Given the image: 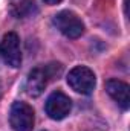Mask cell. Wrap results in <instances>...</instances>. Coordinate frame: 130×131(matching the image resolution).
I'll return each instance as SVG.
<instances>
[{
	"mask_svg": "<svg viewBox=\"0 0 130 131\" xmlns=\"http://www.w3.org/2000/svg\"><path fill=\"white\" fill-rule=\"evenodd\" d=\"M63 67L58 63H52V64H46L41 67H35L34 70L29 72L28 79H26V92L29 96L38 98L44 89L48 87V84L55 79L57 76H60Z\"/></svg>",
	"mask_w": 130,
	"mask_h": 131,
	"instance_id": "obj_1",
	"label": "cell"
},
{
	"mask_svg": "<svg viewBox=\"0 0 130 131\" xmlns=\"http://www.w3.org/2000/svg\"><path fill=\"white\" fill-rule=\"evenodd\" d=\"M34 110L26 102L17 101L12 104L9 111V124L14 131H32L34 128Z\"/></svg>",
	"mask_w": 130,
	"mask_h": 131,
	"instance_id": "obj_3",
	"label": "cell"
},
{
	"mask_svg": "<svg viewBox=\"0 0 130 131\" xmlns=\"http://www.w3.org/2000/svg\"><path fill=\"white\" fill-rule=\"evenodd\" d=\"M46 113L54 121H61L70 113L72 101L61 92H54L46 101Z\"/></svg>",
	"mask_w": 130,
	"mask_h": 131,
	"instance_id": "obj_6",
	"label": "cell"
},
{
	"mask_svg": "<svg viewBox=\"0 0 130 131\" xmlns=\"http://www.w3.org/2000/svg\"><path fill=\"white\" fill-rule=\"evenodd\" d=\"M55 28L67 38H78L84 32V23L72 11H61L54 17Z\"/></svg>",
	"mask_w": 130,
	"mask_h": 131,
	"instance_id": "obj_4",
	"label": "cell"
},
{
	"mask_svg": "<svg viewBox=\"0 0 130 131\" xmlns=\"http://www.w3.org/2000/svg\"><path fill=\"white\" fill-rule=\"evenodd\" d=\"M44 3H48V5H57V3H60L61 0H43Z\"/></svg>",
	"mask_w": 130,
	"mask_h": 131,
	"instance_id": "obj_9",
	"label": "cell"
},
{
	"mask_svg": "<svg viewBox=\"0 0 130 131\" xmlns=\"http://www.w3.org/2000/svg\"><path fill=\"white\" fill-rule=\"evenodd\" d=\"M67 84L70 85L72 90L81 95H90L97 85V78L95 73L84 66H77L73 67L69 75H67Z\"/></svg>",
	"mask_w": 130,
	"mask_h": 131,
	"instance_id": "obj_2",
	"label": "cell"
},
{
	"mask_svg": "<svg viewBox=\"0 0 130 131\" xmlns=\"http://www.w3.org/2000/svg\"><path fill=\"white\" fill-rule=\"evenodd\" d=\"M106 90L109 96L113 99L123 110H129L130 105V95H129V85L119 79H109L106 82Z\"/></svg>",
	"mask_w": 130,
	"mask_h": 131,
	"instance_id": "obj_7",
	"label": "cell"
},
{
	"mask_svg": "<svg viewBox=\"0 0 130 131\" xmlns=\"http://www.w3.org/2000/svg\"><path fill=\"white\" fill-rule=\"evenodd\" d=\"M12 11L17 15V18L28 17V15L32 14V11H35V3L32 0H18L17 3H14Z\"/></svg>",
	"mask_w": 130,
	"mask_h": 131,
	"instance_id": "obj_8",
	"label": "cell"
},
{
	"mask_svg": "<svg viewBox=\"0 0 130 131\" xmlns=\"http://www.w3.org/2000/svg\"><path fill=\"white\" fill-rule=\"evenodd\" d=\"M0 53L5 63L14 69L22 64V49H20V38L15 32H8L0 43Z\"/></svg>",
	"mask_w": 130,
	"mask_h": 131,
	"instance_id": "obj_5",
	"label": "cell"
}]
</instances>
